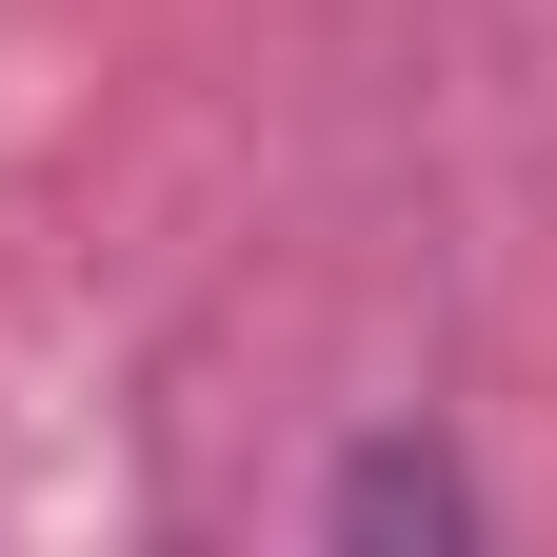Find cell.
Segmentation results:
<instances>
[{"label": "cell", "mask_w": 557, "mask_h": 557, "mask_svg": "<svg viewBox=\"0 0 557 557\" xmlns=\"http://www.w3.org/2000/svg\"><path fill=\"white\" fill-rule=\"evenodd\" d=\"M319 537H359V557H379V537H478V478H458V458H418V438H379V458L319 498Z\"/></svg>", "instance_id": "obj_1"}]
</instances>
